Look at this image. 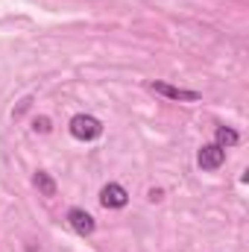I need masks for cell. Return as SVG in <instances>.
<instances>
[{
  "mask_svg": "<svg viewBox=\"0 0 249 252\" xmlns=\"http://www.w3.org/2000/svg\"><path fill=\"white\" fill-rule=\"evenodd\" d=\"M100 202L106 208H126L129 205V190L124 185H118V182H109L106 188L100 190Z\"/></svg>",
  "mask_w": 249,
  "mask_h": 252,
  "instance_id": "cell-5",
  "label": "cell"
},
{
  "mask_svg": "<svg viewBox=\"0 0 249 252\" xmlns=\"http://www.w3.org/2000/svg\"><path fill=\"white\" fill-rule=\"evenodd\" d=\"M32 182H35V188L41 190L44 196H56V182H53V179H50L44 170H38V173L32 176Z\"/></svg>",
  "mask_w": 249,
  "mask_h": 252,
  "instance_id": "cell-7",
  "label": "cell"
},
{
  "mask_svg": "<svg viewBox=\"0 0 249 252\" xmlns=\"http://www.w3.org/2000/svg\"><path fill=\"white\" fill-rule=\"evenodd\" d=\"M214 138H217V147H235L238 141H241V135L235 132V129H229V126H217V132H214Z\"/></svg>",
  "mask_w": 249,
  "mask_h": 252,
  "instance_id": "cell-6",
  "label": "cell"
},
{
  "mask_svg": "<svg viewBox=\"0 0 249 252\" xmlns=\"http://www.w3.org/2000/svg\"><path fill=\"white\" fill-rule=\"evenodd\" d=\"M70 135L76 138V141H97L100 135H103V124L94 118V115H73L70 118Z\"/></svg>",
  "mask_w": 249,
  "mask_h": 252,
  "instance_id": "cell-1",
  "label": "cell"
},
{
  "mask_svg": "<svg viewBox=\"0 0 249 252\" xmlns=\"http://www.w3.org/2000/svg\"><path fill=\"white\" fill-rule=\"evenodd\" d=\"M223 161H226V150L217 147V144H205V147L196 153V164H199L202 170H220Z\"/></svg>",
  "mask_w": 249,
  "mask_h": 252,
  "instance_id": "cell-3",
  "label": "cell"
},
{
  "mask_svg": "<svg viewBox=\"0 0 249 252\" xmlns=\"http://www.w3.org/2000/svg\"><path fill=\"white\" fill-rule=\"evenodd\" d=\"M35 129H41V132H47V129H50V121H47V118H41V121H35Z\"/></svg>",
  "mask_w": 249,
  "mask_h": 252,
  "instance_id": "cell-8",
  "label": "cell"
},
{
  "mask_svg": "<svg viewBox=\"0 0 249 252\" xmlns=\"http://www.w3.org/2000/svg\"><path fill=\"white\" fill-rule=\"evenodd\" d=\"M67 223H70V229H73L76 235H82V238L94 235V229H97L94 217H91L85 208H70V211H67Z\"/></svg>",
  "mask_w": 249,
  "mask_h": 252,
  "instance_id": "cell-4",
  "label": "cell"
},
{
  "mask_svg": "<svg viewBox=\"0 0 249 252\" xmlns=\"http://www.w3.org/2000/svg\"><path fill=\"white\" fill-rule=\"evenodd\" d=\"M150 91L167 97V100H179V103H196L199 100V91H190V88H176V85H167V82H150Z\"/></svg>",
  "mask_w": 249,
  "mask_h": 252,
  "instance_id": "cell-2",
  "label": "cell"
}]
</instances>
